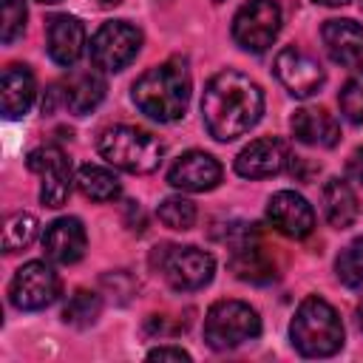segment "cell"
I'll return each mask as SVG.
<instances>
[{
    "label": "cell",
    "instance_id": "1",
    "mask_svg": "<svg viewBox=\"0 0 363 363\" xmlns=\"http://www.w3.org/2000/svg\"><path fill=\"white\" fill-rule=\"evenodd\" d=\"M264 113V91L241 71H218L201 96V119L213 139L233 142L244 136Z\"/></svg>",
    "mask_w": 363,
    "mask_h": 363
},
{
    "label": "cell",
    "instance_id": "2",
    "mask_svg": "<svg viewBox=\"0 0 363 363\" xmlns=\"http://www.w3.org/2000/svg\"><path fill=\"white\" fill-rule=\"evenodd\" d=\"M190 68L182 57H170L153 68H147L136 82H133V102L136 108L156 119V122H176L184 116L187 102H190Z\"/></svg>",
    "mask_w": 363,
    "mask_h": 363
},
{
    "label": "cell",
    "instance_id": "3",
    "mask_svg": "<svg viewBox=\"0 0 363 363\" xmlns=\"http://www.w3.org/2000/svg\"><path fill=\"white\" fill-rule=\"evenodd\" d=\"M292 346L303 357H332L343 346V323L332 303L318 295H309L295 309L289 323Z\"/></svg>",
    "mask_w": 363,
    "mask_h": 363
},
{
    "label": "cell",
    "instance_id": "4",
    "mask_svg": "<svg viewBox=\"0 0 363 363\" xmlns=\"http://www.w3.org/2000/svg\"><path fill=\"white\" fill-rule=\"evenodd\" d=\"M99 153L108 164L125 173H153L162 164L164 145L145 128L113 125L99 136Z\"/></svg>",
    "mask_w": 363,
    "mask_h": 363
},
{
    "label": "cell",
    "instance_id": "5",
    "mask_svg": "<svg viewBox=\"0 0 363 363\" xmlns=\"http://www.w3.org/2000/svg\"><path fill=\"white\" fill-rule=\"evenodd\" d=\"M261 335L258 312L244 301H216L204 315V343L216 352L235 349Z\"/></svg>",
    "mask_w": 363,
    "mask_h": 363
},
{
    "label": "cell",
    "instance_id": "6",
    "mask_svg": "<svg viewBox=\"0 0 363 363\" xmlns=\"http://www.w3.org/2000/svg\"><path fill=\"white\" fill-rule=\"evenodd\" d=\"M153 264L176 292H196L213 281L216 258L199 247L162 244L153 252Z\"/></svg>",
    "mask_w": 363,
    "mask_h": 363
},
{
    "label": "cell",
    "instance_id": "7",
    "mask_svg": "<svg viewBox=\"0 0 363 363\" xmlns=\"http://www.w3.org/2000/svg\"><path fill=\"white\" fill-rule=\"evenodd\" d=\"M281 31V6L275 0H247L233 17V40L250 51L264 54Z\"/></svg>",
    "mask_w": 363,
    "mask_h": 363
},
{
    "label": "cell",
    "instance_id": "8",
    "mask_svg": "<svg viewBox=\"0 0 363 363\" xmlns=\"http://www.w3.org/2000/svg\"><path fill=\"white\" fill-rule=\"evenodd\" d=\"M142 48V31L128 20H111L91 37V62L99 71H122Z\"/></svg>",
    "mask_w": 363,
    "mask_h": 363
},
{
    "label": "cell",
    "instance_id": "9",
    "mask_svg": "<svg viewBox=\"0 0 363 363\" xmlns=\"http://www.w3.org/2000/svg\"><path fill=\"white\" fill-rule=\"evenodd\" d=\"M9 298L23 312L45 309L60 298V278L45 261H28L14 272Z\"/></svg>",
    "mask_w": 363,
    "mask_h": 363
},
{
    "label": "cell",
    "instance_id": "10",
    "mask_svg": "<svg viewBox=\"0 0 363 363\" xmlns=\"http://www.w3.org/2000/svg\"><path fill=\"white\" fill-rule=\"evenodd\" d=\"M28 170H34L43 182H40V201L45 207H62L71 196V164L65 159V153L54 145L37 147L28 153Z\"/></svg>",
    "mask_w": 363,
    "mask_h": 363
},
{
    "label": "cell",
    "instance_id": "11",
    "mask_svg": "<svg viewBox=\"0 0 363 363\" xmlns=\"http://www.w3.org/2000/svg\"><path fill=\"white\" fill-rule=\"evenodd\" d=\"M275 77L298 99H306V96L318 94L323 88V82H326V74H323L320 62L312 54H306L303 48H298V45H286V48L278 51Z\"/></svg>",
    "mask_w": 363,
    "mask_h": 363
},
{
    "label": "cell",
    "instance_id": "12",
    "mask_svg": "<svg viewBox=\"0 0 363 363\" xmlns=\"http://www.w3.org/2000/svg\"><path fill=\"white\" fill-rule=\"evenodd\" d=\"M267 218L286 238H306L315 230V210L295 190L272 193L269 201H267Z\"/></svg>",
    "mask_w": 363,
    "mask_h": 363
},
{
    "label": "cell",
    "instance_id": "13",
    "mask_svg": "<svg viewBox=\"0 0 363 363\" xmlns=\"http://www.w3.org/2000/svg\"><path fill=\"white\" fill-rule=\"evenodd\" d=\"M289 162L292 156H289L286 142L275 136H264V139L250 142L235 156V173L241 179H267V176H278Z\"/></svg>",
    "mask_w": 363,
    "mask_h": 363
},
{
    "label": "cell",
    "instance_id": "14",
    "mask_svg": "<svg viewBox=\"0 0 363 363\" xmlns=\"http://www.w3.org/2000/svg\"><path fill=\"white\" fill-rule=\"evenodd\" d=\"M167 182L187 193H204L221 182V164L204 150H187L170 164Z\"/></svg>",
    "mask_w": 363,
    "mask_h": 363
},
{
    "label": "cell",
    "instance_id": "15",
    "mask_svg": "<svg viewBox=\"0 0 363 363\" xmlns=\"http://www.w3.org/2000/svg\"><path fill=\"white\" fill-rule=\"evenodd\" d=\"M85 247H88V233L79 218L65 216L45 227L43 250L54 264H77L85 255Z\"/></svg>",
    "mask_w": 363,
    "mask_h": 363
},
{
    "label": "cell",
    "instance_id": "16",
    "mask_svg": "<svg viewBox=\"0 0 363 363\" xmlns=\"http://www.w3.org/2000/svg\"><path fill=\"white\" fill-rule=\"evenodd\" d=\"M48 57L57 65H74L85 51V26L71 14H54L45 23Z\"/></svg>",
    "mask_w": 363,
    "mask_h": 363
},
{
    "label": "cell",
    "instance_id": "17",
    "mask_svg": "<svg viewBox=\"0 0 363 363\" xmlns=\"http://www.w3.org/2000/svg\"><path fill=\"white\" fill-rule=\"evenodd\" d=\"M320 37H323V48L332 62L343 68H354L363 60V26L360 23L349 17L326 20L320 28Z\"/></svg>",
    "mask_w": 363,
    "mask_h": 363
},
{
    "label": "cell",
    "instance_id": "18",
    "mask_svg": "<svg viewBox=\"0 0 363 363\" xmlns=\"http://www.w3.org/2000/svg\"><path fill=\"white\" fill-rule=\"evenodd\" d=\"M105 91H108V82H105V77L99 74V68L71 71L68 79L60 85L62 105H65L71 113H77V116L91 113V111L105 99Z\"/></svg>",
    "mask_w": 363,
    "mask_h": 363
},
{
    "label": "cell",
    "instance_id": "19",
    "mask_svg": "<svg viewBox=\"0 0 363 363\" xmlns=\"http://www.w3.org/2000/svg\"><path fill=\"white\" fill-rule=\"evenodd\" d=\"M37 96V82L28 65H9L0 77V108L6 119H23Z\"/></svg>",
    "mask_w": 363,
    "mask_h": 363
},
{
    "label": "cell",
    "instance_id": "20",
    "mask_svg": "<svg viewBox=\"0 0 363 363\" xmlns=\"http://www.w3.org/2000/svg\"><path fill=\"white\" fill-rule=\"evenodd\" d=\"M292 136L309 147H335L340 139L337 119L323 108H298L292 113Z\"/></svg>",
    "mask_w": 363,
    "mask_h": 363
},
{
    "label": "cell",
    "instance_id": "21",
    "mask_svg": "<svg viewBox=\"0 0 363 363\" xmlns=\"http://www.w3.org/2000/svg\"><path fill=\"white\" fill-rule=\"evenodd\" d=\"M230 269L238 281H247V284H269L275 278V261L267 255V250L258 241H252V235L233 244Z\"/></svg>",
    "mask_w": 363,
    "mask_h": 363
},
{
    "label": "cell",
    "instance_id": "22",
    "mask_svg": "<svg viewBox=\"0 0 363 363\" xmlns=\"http://www.w3.org/2000/svg\"><path fill=\"white\" fill-rule=\"evenodd\" d=\"M320 204H323V216L335 230H346L357 221L360 216V204L357 196L352 190V184L346 179H329L320 190Z\"/></svg>",
    "mask_w": 363,
    "mask_h": 363
},
{
    "label": "cell",
    "instance_id": "23",
    "mask_svg": "<svg viewBox=\"0 0 363 363\" xmlns=\"http://www.w3.org/2000/svg\"><path fill=\"white\" fill-rule=\"evenodd\" d=\"M77 187L82 190V196L94 199V201H113L122 193L119 179L99 164H82L77 170Z\"/></svg>",
    "mask_w": 363,
    "mask_h": 363
},
{
    "label": "cell",
    "instance_id": "24",
    "mask_svg": "<svg viewBox=\"0 0 363 363\" xmlns=\"http://www.w3.org/2000/svg\"><path fill=\"white\" fill-rule=\"evenodd\" d=\"M99 312H102V298H99L96 292H91V289H77V292L68 298L65 309H62V320H65L68 326L85 329V326H94V323H96Z\"/></svg>",
    "mask_w": 363,
    "mask_h": 363
},
{
    "label": "cell",
    "instance_id": "25",
    "mask_svg": "<svg viewBox=\"0 0 363 363\" xmlns=\"http://www.w3.org/2000/svg\"><path fill=\"white\" fill-rule=\"evenodd\" d=\"M335 275L343 286H352V289L363 286V235L349 241L340 250V255L335 261Z\"/></svg>",
    "mask_w": 363,
    "mask_h": 363
},
{
    "label": "cell",
    "instance_id": "26",
    "mask_svg": "<svg viewBox=\"0 0 363 363\" xmlns=\"http://www.w3.org/2000/svg\"><path fill=\"white\" fill-rule=\"evenodd\" d=\"M34 235H37V218L31 213H14L3 224V250L17 252V250L28 247L34 241Z\"/></svg>",
    "mask_w": 363,
    "mask_h": 363
},
{
    "label": "cell",
    "instance_id": "27",
    "mask_svg": "<svg viewBox=\"0 0 363 363\" xmlns=\"http://www.w3.org/2000/svg\"><path fill=\"white\" fill-rule=\"evenodd\" d=\"M159 221L170 230H190L196 224V204L182 196H170L159 204Z\"/></svg>",
    "mask_w": 363,
    "mask_h": 363
},
{
    "label": "cell",
    "instance_id": "28",
    "mask_svg": "<svg viewBox=\"0 0 363 363\" xmlns=\"http://www.w3.org/2000/svg\"><path fill=\"white\" fill-rule=\"evenodd\" d=\"M337 102H340V113H343L352 125H363V68H357V71L346 79V85H343Z\"/></svg>",
    "mask_w": 363,
    "mask_h": 363
},
{
    "label": "cell",
    "instance_id": "29",
    "mask_svg": "<svg viewBox=\"0 0 363 363\" xmlns=\"http://www.w3.org/2000/svg\"><path fill=\"white\" fill-rule=\"evenodd\" d=\"M26 3L23 0H3V23H0V40L9 45L26 31Z\"/></svg>",
    "mask_w": 363,
    "mask_h": 363
},
{
    "label": "cell",
    "instance_id": "30",
    "mask_svg": "<svg viewBox=\"0 0 363 363\" xmlns=\"http://www.w3.org/2000/svg\"><path fill=\"white\" fill-rule=\"evenodd\" d=\"M147 360H190V354L182 346H159L147 352Z\"/></svg>",
    "mask_w": 363,
    "mask_h": 363
},
{
    "label": "cell",
    "instance_id": "31",
    "mask_svg": "<svg viewBox=\"0 0 363 363\" xmlns=\"http://www.w3.org/2000/svg\"><path fill=\"white\" fill-rule=\"evenodd\" d=\"M346 176L363 187V145L352 150V156H349V162H346Z\"/></svg>",
    "mask_w": 363,
    "mask_h": 363
},
{
    "label": "cell",
    "instance_id": "32",
    "mask_svg": "<svg viewBox=\"0 0 363 363\" xmlns=\"http://www.w3.org/2000/svg\"><path fill=\"white\" fill-rule=\"evenodd\" d=\"M315 3H320V6H346L349 0H315Z\"/></svg>",
    "mask_w": 363,
    "mask_h": 363
},
{
    "label": "cell",
    "instance_id": "33",
    "mask_svg": "<svg viewBox=\"0 0 363 363\" xmlns=\"http://www.w3.org/2000/svg\"><path fill=\"white\" fill-rule=\"evenodd\" d=\"M99 6H116V3H122V0H96Z\"/></svg>",
    "mask_w": 363,
    "mask_h": 363
},
{
    "label": "cell",
    "instance_id": "34",
    "mask_svg": "<svg viewBox=\"0 0 363 363\" xmlns=\"http://www.w3.org/2000/svg\"><path fill=\"white\" fill-rule=\"evenodd\" d=\"M357 318H360V329H363V303H360V309H357Z\"/></svg>",
    "mask_w": 363,
    "mask_h": 363
},
{
    "label": "cell",
    "instance_id": "35",
    "mask_svg": "<svg viewBox=\"0 0 363 363\" xmlns=\"http://www.w3.org/2000/svg\"><path fill=\"white\" fill-rule=\"evenodd\" d=\"M40 3H60V0H40Z\"/></svg>",
    "mask_w": 363,
    "mask_h": 363
},
{
    "label": "cell",
    "instance_id": "36",
    "mask_svg": "<svg viewBox=\"0 0 363 363\" xmlns=\"http://www.w3.org/2000/svg\"><path fill=\"white\" fill-rule=\"evenodd\" d=\"M360 9H363V0H360Z\"/></svg>",
    "mask_w": 363,
    "mask_h": 363
},
{
    "label": "cell",
    "instance_id": "37",
    "mask_svg": "<svg viewBox=\"0 0 363 363\" xmlns=\"http://www.w3.org/2000/svg\"><path fill=\"white\" fill-rule=\"evenodd\" d=\"M218 3H221V0H218Z\"/></svg>",
    "mask_w": 363,
    "mask_h": 363
}]
</instances>
